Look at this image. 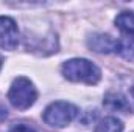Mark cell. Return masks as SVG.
<instances>
[{"label":"cell","mask_w":134,"mask_h":132,"mask_svg":"<svg viewBox=\"0 0 134 132\" xmlns=\"http://www.w3.org/2000/svg\"><path fill=\"white\" fill-rule=\"evenodd\" d=\"M130 95H131V99L134 101V86L131 87V90H130Z\"/></svg>","instance_id":"12"},{"label":"cell","mask_w":134,"mask_h":132,"mask_svg":"<svg viewBox=\"0 0 134 132\" xmlns=\"http://www.w3.org/2000/svg\"><path fill=\"white\" fill-rule=\"evenodd\" d=\"M6 117H8V110H6L5 104H3V103H0V121H3Z\"/></svg>","instance_id":"11"},{"label":"cell","mask_w":134,"mask_h":132,"mask_svg":"<svg viewBox=\"0 0 134 132\" xmlns=\"http://www.w3.org/2000/svg\"><path fill=\"white\" fill-rule=\"evenodd\" d=\"M9 132H36L33 128H30V126H27V124H16V126H13Z\"/></svg>","instance_id":"10"},{"label":"cell","mask_w":134,"mask_h":132,"mask_svg":"<svg viewBox=\"0 0 134 132\" xmlns=\"http://www.w3.org/2000/svg\"><path fill=\"white\" fill-rule=\"evenodd\" d=\"M104 104L112 110H128V107H130L126 98L115 92H111L104 97Z\"/></svg>","instance_id":"9"},{"label":"cell","mask_w":134,"mask_h":132,"mask_svg":"<svg viewBox=\"0 0 134 132\" xmlns=\"http://www.w3.org/2000/svg\"><path fill=\"white\" fill-rule=\"evenodd\" d=\"M2 65H3V58L0 56V68H2Z\"/></svg>","instance_id":"13"},{"label":"cell","mask_w":134,"mask_h":132,"mask_svg":"<svg viewBox=\"0 0 134 132\" xmlns=\"http://www.w3.org/2000/svg\"><path fill=\"white\" fill-rule=\"evenodd\" d=\"M63 75L69 81L73 82H84V84H97L101 78L100 68L87 59H70L63 64Z\"/></svg>","instance_id":"1"},{"label":"cell","mask_w":134,"mask_h":132,"mask_svg":"<svg viewBox=\"0 0 134 132\" xmlns=\"http://www.w3.org/2000/svg\"><path fill=\"white\" fill-rule=\"evenodd\" d=\"M123 123L115 117H106L97 124L95 132H122Z\"/></svg>","instance_id":"8"},{"label":"cell","mask_w":134,"mask_h":132,"mask_svg":"<svg viewBox=\"0 0 134 132\" xmlns=\"http://www.w3.org/2000/svg\"><path fill=\"white\" fill-rule=\"evenodd\" d=\"M19 44V30L14 19L0 16V47L5 50H14Z\"/></svg>","instance_id":"4"},{"label":"cell","mask_w":134,"mask_h":132,"mask_svg":"<svg viewBox=\"0 0 134 132\" xmlns=\"http://www.w3.org/2000/svg\"><path fill=\"white\" fill-rule=\"evenodd\" d=\"M87 45L97 53H111V51L117 50V40L112 39L108 34H101V33L92 34L87 40Z\"/></svg>","instance_id":"5"},{"label":"cell","mask_w":134,"mask_h":132,"mask_svg":"<svg viewBox=\"0 0 134 132\" xmlns=\"http://www.w3.org/2000/svg\"><path fill=\"white\" fill-rule=\"evenodd\" d=\"M8 99L9 103L20 110L28 109L30 106H33L37 99V90L33 86V82L25 78V76H19L13 81L9 92H8Z\"/></svg>","instance_id":"2"},{"label":"cell","mask_w":134,"mask_h":132,"mask_svg":"<svg viewBox=\"0 0 134 132\" xmlns=\"http://www.w3.org/2000/svg\"><path fill=\"white\" fill-rule=\"evenodd\" d=\"M76 115H78L76 106L66 101H56L52 103L44 110V121L53 128H66L69 123L73 121Z\"/></svg>","instance_id":"3"},{"label":"cell","mask_w":134,"mask_h":132,"mask_svg":"<svg viewBox=\"0 0 134 132\" xmlns=\"http://www.w3.org/2000/svg\"><path fill=\"white\" fill-rule=\"evenodd\" d=\"M115 53H119L125 59L134 61V34L125 37V39L117 40V50H115Z\"/></svg>","instance_id":"7"},{"label":"cell","mask_w":134,"mask_h":132,"mask_svg":"<svg viewBox=\"0 0 134 132\" xmlns=\"http://www.w3.org/2000/svg\"><path fill=\"white\" fill-rule=\"evenodd\" d=\"M115 25L120 31L128 36L134 34V13L133 11H123L115 17Z\"/></svg>","instance_id":"6"}]
</instances>
